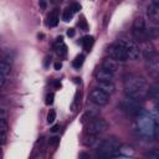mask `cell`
Here are the masks:
<instances>
[{
  "label": "cell",
  "instance_id": "cell-1",
  "mask_svg": "<svg viewBox=\"0 0 159 159\" xmlns=\"http://www.w3.org/2000/svg\"><path fill=\"white\" fill-rule=\"evenodd\" d=\"M135 128L140 137L152 139L157 135V133L159 130L158 117H155L145 111H142L135 117Z\"/></svg>",
  "mask_w": 159,
  "mask_h": 159
},
{
  "label": "cell",
  "instance_id": "cell-2",
  "mask_svg": "<svg viewBox=\"0 0 159 159\" xmlns=\"http://www.w3.org/2000/svg\"><path fill=\"white\" fill-rule=\"evenodd\" d=\"M124 92L125 96L132 97L137 101H142L149 92L147 81L138 75H129L124 80Z\"/></svg>",
  "mask_w": 159,
  "mask_h": 159
},
{
  "label": "cell",
  "instance_id": "cell-3",
  "mask_svg": "<svg viewBox=\"0 0 159 159\" xmlns=\"http://www.w3.org/2000/svg\"><path fill=\"white\" fill-rule=\"evenodd\" d=\"M120 147L119 140L116 137H109L99 143L97 147V155L101 158H113Z\"/></svg>",
  "mask_w": 159,
  "mask_h": 159
},
{
  "label": "cell",
  "instance_id": "cell-4",
  "mask_svg": "<svg viewBox=\"0 0 159 159\" xmlns=\"http://www.w3.org/2000/svg\"><path fill=\"white\" fill-rule=\"evenodd\" d=\"M132 34L134 36V39L139 42H145L149 37H148V30L145 27V21L143 17H137L133 22V27H132Z\"/></svg>",
  "mask_w": 159,
  "mask_h": 159
},
{
  "label": "cell",
  "instance_id": "cell-5",
  "mask_svg": "<svg viewBox=\"0 0 159 159\" xmlns=\"http://www.w3.org/2000/svg\"><path fill=\"white\" fill-rule=\"evenodd\" d=\"M108 55H109L111 58L116 60L117 62H125L127 60H129L128 53H127V50L119 42H117L114 45H111L108 47Z\"/></svg>",
  "mask_w": 159,
  "mask_h": 159
},
{
  "label": "cell",
  "instance_id": "cell-6",
  "mask_svg": "<svg viewBox=\"0 0 159 159\" xmlns=\"http://www.w3.org/2000/svg\"><path fill=\"white\" fill-rule=\"evenodd\" d=\"M118 42L120 45L124 46V48L127 50V53H128V57L130 60H138L142 55V48L132 40H128V39H119Z\"/></svg>",
  "mask_w": 159,
  "mask_h": 159
},
{
  "label": "cell",
  "instance_id": "cell-7",
  "mask_svg": "<svg viewBox=\"0 0 159 159\" xmlns=\"http://www.w3.org/2000/svg\"><path fill=\"white\" fill-rule=\"evenodd\" d=\"M122 107H123V109H124L128 114H130V116H133V117H137V116L143 111V109L140 108V106H139V101H137V99H134V98H132V97H128V96H125V98L123 99Z\"/></svg>",
  "mask_w": 159,
  "mask_h": 159
},
{
  "label": "cell",
  "instance_id": "cell-8",
  "mask_svg": "<svg viewBox=\"0 0 159 159\" xmlns=\"http://www.w3.org/2000/svg\"><path fill=\"white\" fill-rule=\"evenodd\" d=\"M107 129H108V123L103 118H94L87 125V133L94 134V135H98V134L106 132Z\"/></svg>",
  "mask_w": 159,
  "mask_h": 159
},
{
  "label": "cell",
  "instance_id": "cell-9",
  "mask_svg": "<svg viewBox=\"0 0 159 159\" xmlns=\"http://www.w3.org/2000/svg\"><path fill=\"white\" fill-rule=\"evenodd\" d=\"M89 99H91V102L93 103V104H96V106H104V104H107L108 103V101H109V94L107 93V92H104V91H102L101 88H94L92 92H91V94H89Z\"/></svg>",
  "mask_w": 159,
  "mask_h": 159
},
{
  "label": "cell",
  "instance_id": "cell-10",
  "mask_svg": "<svg viewBox=\"0 0 159 159\" xmlns=\"http://www.w3.org/2000/svg\"><path fill=\"white\" fill-rule=\"evenodd\" d=\"M11 73V63H9L5 60H1L0 62V87L4 88L9 77Z\"/></svg>",
  "mask_w": 159,
  "mask_h": 159
},
{
  "label": "cell",
  "instance_id": "cell-11",
  "mask_svg": "<svg viewBox=\"0 0 159 159\" xmlns=\"http://www.w3.org/2000/svg\"><path fill=\"white\" fill-rule=\"evenodd\" d=\"M147 15L152 22H159V0H152L149 2Z\"/></svg>",
  "mask_w": 159,
  "mask_h": 159
},
{
  "label": "cell",
  "instance_id": "cell-12",
  "mask_svg": "<svg viewBox=\"0 0 159 159\" xmlns=\"http://www.w3.org/2000/svg\"><path fill=\"white\" fill-rule=\"evenodd\" d=\"M145 58H147V67L152 72L159 73V53L155 52V51H153L149 55H147Z\"/></svg>",
  "mask_w": 159,
  "mask_h": 159
},
{
  "label": "cell",
  "instance_id": "cell-13",
  "mask_svg": "<svg viewBox=\"0 0 159 159\" xmlns=\"http://www.w3.org/2000/svg\"><path fill=\"white\" fill-rule=\"evenodd\" d=\"M96 78L98 82H113L114 80V73L109 72L106 68H99L96 71Z\"/></svg>",
  "mask_w": 159,
  "mask_h": 159
},
{
  "label": "cell",
  "instance_id": "cell-14",
  "mask_svg": "<svg viewBox=\"0 0 159 159\" xmlns=\"http://www.w3.org/2000/svg\"><path fill=\"white\" fill-rule=\"evenodd\" d=\"M7 122H6V118L5 117H0V142H1V145L5 144L6 142V138H7Z\"/></svg>",
  "mask_w": 159,
  "mask_h": 159
},
{
  "label": "cell",
  "instance_id": "cell-15",
  "mask_svg": "<svg viewBox=\"0 0 159 159\" xmlns=\"http://www.w3.org/2000/svg\"><path fill=\"white\" fill-rule=\"evenodd\" d=\"M149 94L152 97V101H153V104L157 109V112L159 113V83L154 84L150 89H149Z\"/></svg>",
  "mask_w": 159,
  "mask_h": 159
},
{
  "label": "cell",
  "instance_id": "cell-16",
  "mask_svg": "<svg viewBox=\"0 0 159 159\" xmlns=\"http://www.w3.org/2000/svg\"><path fill=\"white\" fill-rule=\"evenodd\" d=\"M55 50H56V52L58 53L60 57H65L66 53H67V47H66V45L63 42V39L61 36L57 37V40L55 42Z\"/></svg>",
  "mask_w": 159,
  "mask_h": 159
},
{
  "label": "cell",
  "instance_id": "cell-17",
  "mask_svg": "<svg viewBox=\"0 0 159 159\" xmlns=\"http://www.w3.org/2000/svg\"><path fill=\"white\" fill-rule=\"evenodd\" d=\"M102 67H103V68H106V70H108V71H109V72H112V73H116V72H117V70H118L117 61H116V60H113V58H111V57L103 61Z\"/></svg>",
  "mask_w": 159,
  "mask_h": 159
},
{
  "label": "cell",
  "instance_id": "cell-18",
  "mask_svg": "<svg viewBox=\"0 0 159 159\" xmlns=\"http://www.w3.org/2000/svg\"><path fill=\"white\" fill-rule=\"evenodd\" d=\"M98 88H101L102 91L107 92L108 94L113 93L116 89V86L113 82H98Z\"/></svg>",
  "mask_w": 159,
  "mask_h": 159
},
{
  "label": "cell",
  "instance_id": "cell-19",
  "mask_svg": "<svg viewBox=\"0 0 159 159\" xmlns=\"http://www.w3.org/2000/svg\"><path fill=\"white\" fill-rule=\"evenodd\" d=\"M48 26H51V27H55L57 24H58V10L57 9H55V10H52L51 12H50V15H48Z\"/></svg>",
  "mask_w": 159,
  "mask_h": 159
},
{
  "label": "cell",
  "instance_id": "cell-20",
  "mask_svg": "<svg viewBox=\"0 0 159 159\" xmlns=\"http://www.w3.org/2000/svg\"><path fill=\"white\" fill-rule=\"evenodd\" d=\"M93 42H94V37L93 36H84L82 39V41H81V43H82V46H83V48L86 51H89L91 50Z\"/></svg>",
  "mask_w": 159,
  "mask_h": 159
},
{
  "label": "cell",
  "instance_id": "cell-21",
  "mask_svg": "<svg viewBox=\"0 0 159 159\" xmlns=\"http://www.w3.org/2000/svg\"><path fill=\"white\" fill-rule=\"evenodd\" d=\"M73 14H75V12H73V10L71 9V6H70V7H67V9H65V10H63V14H62V20H63V21H66V22H67V21H70V20L72 19Z\"/></svg>",
  "mask_w": 159,
  "mask_h": 159
},
{
  "label": "cell",
  "instance_id": "cell-22",
  "mask_svg": "<svg viewBox=\"0 0 159 159\" xmlns=\"http://www.w3.org/2000/svg\"><path fill=\"white\" fill-rule=\"evenodd\" d=\"M83 61H84V56H83V55H78V56L73 60L72 65H73V67H75V68H80V67L82 66Z\"/></svg>",
  "mask_w": 159,
  "mask_h": 159
},
{
  "label": "cell",
  "instance_id": "cell-23",
  "mask_svg": "<svg viewBox=\"0 0 159 159\" xmlns=\"http://www.w3.org/2000/svg\"><path fill=\"white\" fill-rule=\"evenodd\" d=\"M145 157L149 158V159H159V150L158 149H152L145 154Z\"/></svg>",
  "mask_w": 159,
  "mask_h": 159
},
{
  "label": "cell",
  "instance_id": "cell-24",
  "mask_svg": "<svg viewBox=\"0 0 159 159\" xmlns=\"http://www.w3.org/2000/svg\"><path fill=\"white\" fill-rule=\"evenodd\" d=\"M55 119H56V112H55L53 109H51V111L48 112V114H47V122L51 124V123L55 122Z\"/></svg>",
  "mask_w": 159,
  "mask_h": 159
},
{
  "label": "cell",
  "instance_id": "cell-25",
  "mask_svg": "<svg viewBox=\"0 0 159 159\" xmlns=\"http://www.w3.org/2000/svg\"><path fill=\"white\" fill-rule=\"evenodd\" d=\"M60 143V138L58 137H52L48 139V145L50 147H57V144Z\"/></svg>",
  "mask_w": 159,
  "mask_h": 159
},
{
  "label": "cell",
  "instance_id": "cell-26",
  "mask_svg": "<svg viewBox=\"0 0 159 159\" xmlns=\"http://www.w3.org/2000/svg\"><path fill=\"white\" fill-rule=\"evenodd\" d=\"M53 98H55V94H53V93H48V94L46 96V104H47V106L52 104V103H53Z\"/></svg>",
  "mask_w": 159,
  "mask_h": 159
},
{
  "label": "cell",
  "instance_id": "cell-27",
  "mask_svg": "<svg viewBox=\"0 0 159 159\" xmlns=\"http://www.w3.org/2000/svg\"><path fill=\"white\" fill-rule=\"evenodd\" d=\"M71 9L73 10V12H77V11L81 10V5H80V4H73V5L71 6Z\"/></svg>",
  "mask_w": 159,
  "mask_h": 159
},
{
  "label": "cell",
  "instance_id": "cell-28",
  "mask_svg": "<svg viewBox=\"0 0 159 159\" xmlns=\"http://www.w3.org/2000/svg\"><path fill=\"white\" fill-rule=\"evenodd\" d=\"M78 25H80V27H82V30H87V24H86V21L84 20H81L80 22H78Z\"/></svg>",
  "mask_w": 159,
  "mask_h": 159
},
{
  "label": "cell",
  "instance_id": "cell-29",
  "mask_svg": "<svg viewBox=\"0 0 159 159\" xmlns=\"http://www.w3.org/2000/svg\"><path fill=\"white\" fill-rule=\"evenodd\" d=\"M75 34H76L75 29H68V30H67V36H70V37H73V36H75Z\"/></svg>",
  "mask_w": 159,
  "mask_h": 159
},
{
  "label": "cell",
  "instance_id": "cell-30",
  "mask_svg": "<svg viewBox=\"0 0 159 159\" xmlns=\"http://www.w3.org/2000/svg\"><path fill=\"white\" fill-rule=\"evenodd\" d=\"M39 4H40V7H41L42 10H45V9H46V1H45V0H40V1H39Z\"/></svg>",
  "mask_w": 159,
  "mask_h": 159
},
{
  "label": "cell",
  "instance_id": "cell-31",
  "mask_svg": "<svg viewBox=\"0 0 159 159\" xmlns=\"http://www.w3.org/2000/svg\"><path fill=\"white\" fill-rule=\"evenodd\" d=\"M58 129H60V125H58V124H55V125L51 128V132H52V133H56V132H58Z\"/></svg>",
  "mask_w": 159,
  "mask_h": 159
},
{
  "label": "cell",
  "instance_id": "cell-32",
  "mask_svg": "<svg viewBox=\"0 0 159 159\" xmlns=\"http://www.w3.org/2000/svg\"><path fill=\"white\" fill-rule=\"evenodd\" d=\"M61 67H62V63H61V62H56V63H55V70L58 71Z\"/></svg>",
  "mask_w": 159,
  "mask_h": 159
},
{
  "label": "cell",
  "instance_id": "cell-33",
  "mask_svg": "<svg viewBox=\"0 0 159 159\" xmlns=\"http://www.w3.org/2000/svg\"><path fill=\"white\" fill-rule=\"evenodd\" d=\"M80 158H89V155L86 154V153H81V154H80Z\"/></svg>",
  "mask_w": 159,
  "mask_h": 159
},
{
  "label": "cell",
  "instance_id": "cell-34",
  "mask_svg": "<svg viewBox=\"0 0 159 159\" xmlns=\"http://www.w3.org/2000/svg\"><path fill=\"white\" fill-rule=\"evenodd\" d=\"M157 78H158V83H159V73H158V77Z\"/></svg>",
  "mask_w": 159,
  "mask_h": 159
}]
</instances>
